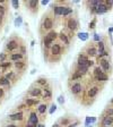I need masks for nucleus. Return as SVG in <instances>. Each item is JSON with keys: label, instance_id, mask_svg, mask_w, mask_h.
Wrapping results in <instances>:
<instances>
[{"label": "nucleus", "instance_id": "f03ea898", "mask_svg": "<svg viewBox=\"0 0 113 127\" xmlns=\"http://www.w3.org/2000/svg\"><path fill=\"white\" fill-rule=\"evenodd\" d=\"M59 23H60V20L58 19L50 10L48 9L45 13L42 15L41 19H40V23H39L37 32H39L40 38L44 36L46 33H49V32H51V31L56 30V25H58Z\"/></svg>", "mask_w": 113, "mask_h": 127}, {"label": "nucleus", "instance_id": "393cba45", "mask_svg": "<svg viewBox=\"0 0 113 127\" xmlns=\"http://www.w3.org/2000/svg\"><path fill=\"white\" fill-rule=\"evenodd\" d=\"M101 126L102 127H111L113 126V116L103 115L101 118Z\"/></svg>", "mask_w": 113, "mask_h": 127}, {"label": "nucleus", "instance_id": "6ab92c4d", "mask_svg": "<svg viewBox=\"0 0 113 127\" xmlns=\"http://www.w3.org/2000/svg\"><path fill=\"white\" fill-rule=\"evenodd\" d=\"M22 102L25 104V107L30 110V109H36V107L40 104L41 99H34V98H27L23 97L22 98Z\"/></svg>", "mask_w": 113, "mask_h": 127}, {"label": "nucleus", "instance_id": "b1692460", "mask_svg": "<svg viewBox=\"0 0 113 127\" xmlns=\"http://www.w3.org/2000/svg\"><path fill=\"white\" fill-rule=\"evenodd\" d=\"M0 87H2V89H5L7 92H9L13 89V85H11V83L9 82L8 78H6L4 75H1L0 76Z\"/></svg>", "mask_w": 113, "mask_h": 127}, {"label": "nucleus", "instance_id": "20e7f679", "mask_svg": "<svg viewBox=\"0 0 113 127\" xmlns=\"http://www.w3.org/2000/svg\"><path fill=\"white\" fill-rule=\"evenodd\" d=\"M26 46L25 40L19 36L17 33H11L10 35L8 36V39L6 40L5 44H4V51L7 52L8 55L13 53V52H18L22 47Z\"/></svg>", "mask_w": 113, "mask_h": 127}, {"label": "nucleus", "instance_id": "ea45409f", "mask_svg": "<svg viewBox=\"0 0 113 127\" xmlns=\"http://www.w3.org/2000/svg\"><path fill=\"white\" fill-rule=\"evenodd\" d=\"M95 24H96V19L94 18V19L92 20V23H89V28H91V30L95 28Z\"/></svg>", "mask_w": 113, "mask_h": 127}, {"label": "nucleus", "instance_id": "423d86ee", "mask_svg": "<svg viewBox=\"0 0 113 127\" xmlns=\"http://www.w3.org/2000/svg\"><path fill=\"white\" fill-rule=\"evenodd\" d=\"M75 38H76V34L74 32H70V31L66 30V28H62L59 33H58V40L61 42V44L68 51L70 50V48L74 46V42H75Z\"/></svg>", "mask_w": 113, "mask_h": 127}, {"label": "nucleus", "instance_id": "0eeeda50", "mask_svg": "<svg viewBox=\"0 0 113 127\" xmlns=\"http://www.w3.org/2000/svg\"><path fill=\"white\" fill-rule=\"evenodd\" d=\"M62 24H63V28L76 33L79 30V20H78L77 15L75 14V11L72 13L71 15H69L68 17L62 19Z\"/></svg>", "mask_w": 113, "mask_h": 127}, {"label": "nucleus", "instance_id": "37998d69", "mask_svg": "<svg viewBox=\"0 0 113 127\" xmlns=\"http://www.w3.org/2000/svg\"><path fill=\"white\" fill-rule=\"evenodd\" d=\"M44 126H45V122H40L36 127H44Z\"/></svg>", "mask_w": 113, "mask_h": 127}, {"label": "nucleus", "instance_id": "2eb2a0df", "mask_svg": "<svg viewBox=\"0 0 113 127\" xmlns=\"http://www.w3.org/2000/svg\"><path fill=\"white\" fill-rule=\"evenodd\" d=\"M13 69L17 74H19L21 76L25 75V73L28 69V58L19 60V61H16V62H13Z\"/></svg>", "mask_w": 113, "mask_h": 127}, {"label": "nucleus", "instance_id": "a211bd4d", "mask_svg": "<svg viewBox=\"0 0 113 127\" xmlns=\"http://www.w3.org/2000/svg\"><path fill=\"white\" fill-rule=\"evenodd\" d=\"M2 75H4L6 78H8V80H9V82L11 83L13 87L15 86L16 84H17V83H18V82L22 80V77H23V76H21L19 74H17V73H16L14 69H10V71H6V73H4Z\"/></svg>", "mask_w": 113, "mask_h": 127}, {"label": "nucleus", "instance_id": "aec40b11", "mask_svg": "<svg viewBox=\"0 0 113 127\" xmlns=\"http://www.w3.org/2000/svg\"><path fill=\"white\" fill-rule=\"evenodd\" d=\"M94 80L96 82H106L109 80V76L108 74H105L102 71L101 67L97 66L95 67V69H94Z\"/></svg>", "mask_w": 113, "mask_h": 127}, {"label": "nucleus", "instance_id": "e433bc0d", "mask_svg": "<svg viewBox=\"0 0 113 127\" xmlns=\"http://www.w3.org/2000/svg\"><path fill=\"white\" fill-rule=\"evenodd\" d=\"M95 122V118H94V117H87V118H86L85 126H89V122Z\"/></svg>", "mask_w": 113, "mask_h": 127}, {"label": "nucleus", "instance_id": "de8ad7c7", "mask_svg": "<svg viewBox=\"0 0 113 127\" xmlns=\"http://www.w3.org/2000/svg\"><path fill=\"white\" fill-rule=\"evenodd\" d=\"M1 103H2V102H1V101H0V106H1Z\"/></svg>", "mask_w": 113, "mask_h": 127}, {"label": "nucleus", "instance_id": "f704fd0d", "mask_svg": "<svg viewBox=\"0 0 113 127\" xmlns=\"http://www.w3.org/2000/svg\"><path fill=\"white\" fill-rule=\"evenodd\" d=\"M78 36H79V39L83 41H86L88 39V34L87 33H80V34H78Z\"/></svg>", "mask_w": 113, "mask_h": 127}, {"label": "nucleus", "instance_id": "5701e85b", "mask_svg": "<svg viewBox=\"0 0 113 127\" xmlns=\"http://www.w3.org/2000/svg\"><path fill=\"white\" fill-rule=\"evenodd\" d=\"M84 53H86L89 57H96L97 56V47L94 46L93 43H88V46L85 47V51H84Z\"/></svg>", "mask_w": 113, "mask_h": 127}, {"label": "nucleus", "instance_id": "72a5a7b5", "mask_svg": "<svg viewBox=\"0 0 113 127\" xmlns=\"http://www.w3.org/2000/svg\"><path fill=\"white\" fill-rule=\"evenodd\" d=\"M10 5L13 6V8H14V9H19V6L22 5V1L13 0V1H10Z\"/></svg>", "mask_w": 113, "mask_h": 127}, {"label": "nucleus", "instance_id": "c85d7f7f", "mask_svg": "<svg viewBox=\"0 0 113 127\" xmlns=\"http://www.w3.org/2000/svg\"><path fill=\"white\" fill-rule=\"evenodd\" d=\"M13 69V62H10L9 60L4 61V62H0V71H2V74L6 71Z\"/></svg>", "mask_w": 113, "mask_h": 127}, {"label": "nucleus", "instance_id": "c756f323", "mask_svg": "<svg viewBox=\"0 0 113 127\" xmlns=\"http://www.w3.org/2000/svg\"><path fill=\"white\" fill-rule=\"evenodd\" d=\"M84 76L80 75V74H78L76 71H70V74H69V77H68V82H75V81H82Z\"/></svg>", "mask_w": 113, "mask_h": 127}, {"label": "nucleus", "instance_id": "cd10ccee", "mask_svg": "<svg viewBox=\"0 0 113 127\" xmlns=\"http://www.w3.org/2000/svg\"><path fill=\"white\" fill-rule=\"evenodd\" d=\"M49 82H50V80H49L48 77H45V76H39L35 81L33 82V83H34L35 85H37V86H40V87H42V89H43V87L45 86Z\"/></svg>", "mask_w": 113, "mask_h": 127}, {"label": "nucleus", "instance_id": "473e14b6", "mask_svg": "<svg viewBox=\"0 0 113 127\" xmlns=\"http://www.w3.org/2000/svg\"><path fill=\"white\" fill-rule=\"evenodd\" d=\"M7 60H8V53L2 50L0 52V62H4V61H7Z\"/></svg>", "mask_w": 113, "mask_h": 127}, {"label": "nucleus", "instance_id": "58836bf2", "mask_svg": "<svg viewBox=\"0 0 113 127\" xmlns=\"http://www.w3.org/2000/svg\"><path fill=\"white\" fill-rule=\"evenodd\" d=\"M56 110V106L54 103H51V109L49 110V113H53V112Z\"/></svg>", "mask_w": 113, "mask_h": 127}, {"label": "nucleus", "instance_id": "4be33fe9", "mask_svg": "<svg viewBox=\"0 0 113 127\" xmlns=\"http://www.w3.org/2000/svg\"><path fill=\"white\" fill-rule=\"evenodd\" d=\"M98 62H100V67L102 68V71L105 74L110 73V71H111V62H110L108 58H100Z\"/></svg>", "mask_w": 113, "mask_h": 127}, {"label": "nucleus", "instance_id": "49530a36", "mask_svg": "<svg viewBox=\"0 0 113 127\" xmlns=\"http://www.w3.org/2000/svg\"><path fill=\"white\" fill-rule=\"evenodd\" d=\"M1 75H2V71H0V76H1Z\"/></svg>", "mask_w": 113, "mask_h": 127}, {"label": "nucleus", "instance_id": "a18cd8bd", "mask_svg": "<svg viewBox=\"0 0 113 127\" xmlns=\"http://www.w3.org/2000/svg\"><path fill=\"white\" fill-rule=\"evenodd\" d=\"M51 127H60V126H59V124H58V122H54V124H53V125H52V126Z\"/></svg>", "mask_w": 113, "mask_h": 127}, {"label": "nucleus", "instance_id": "a19ab883", "mask_svg": "<svg viewBox=\"0 0 113 127\" xmlns=\"http://www.w3.org/2000/svg\"><path fill=\"white\" fill-rule=\"evenodd\" d=\"M15 24H16V26H19L22 24V18L21 17H18V18H16V20H15Z\"/></svg>", "mask_w": 113, "mask_h": 127}, {"label": "nucleus", "instance_id": "4468645a", "mask_svg": "<svg viewBox=\"0 0 113 127\" xmlns=\"http://www.w3.org/2000/svg\"><path fill=\"white\" fill-rule=\"evenodd\" d=\"M51 103H48V102L42 101L40 102V104L36 107V112L40 117V122H46V113L49 111V107H50Z\"/></svg>", "mask_w": 113, "mask_h": 127}, {"label": "nucleus", "instance_id": "39448f33", "mask_svg": "<svg viewBox=\"0 0 113 127\" xmlns=\"http://www.w3.org/2000/svg\"><path fill=\"white\" fill-rule=\"evenodd\" d=\"M58 33H59V32L53 30V31H51V32H49V33H46L44 36L40 38V43H41L40 47H41V51H42L43 57L46 55V52H48L49 49L52 47V44L58 40Z\"/></svg>", "mask_w": 113, "mask_h": 127}, {"label": "nucleus", "instance_id": "4c0bfd02", "mask_svg": "<svg viewBox=\"0 0 113 127\" xmlns=\"http://www.w3.org/2000/svg\"><path fill=\"white\" fill-rule=\"evenodd\" d=\"M7 24H8L7 22H5L4 19H0V31H2V28H4Z\"/></svg>", "mask_w": 113, "mask_h": 127}, {"label": "nucleus", "instance_id": "a878e982", "mask_svg": "<svg viewBox=\"0 0 113 127\" xmlns=\"http://www.w3.org/2000/svg\"><path fill=\"white\" fill-rule=\"evenodd\" d=\"M23 59H27V57L23 56L19 52H13V53L8 55V60L10 61V62H16V61L23 60Z\"/></svg>", "mask_w": 113, "mask_h": 127}, {"label": "nucleus", "instance_id": "f257e3e1", "mask_svg": "<svg viewBox=\"0 0 113 127\" xmlns=\"http://www.w3.org/2000/svg\"><path fill=\"white\" fill-rule=\"evenodd\" d=\"M68 52V50L61 44V42L59 40H56L52 47L49 49V51L46 52V55L43 57V59L45 62H48L50 66L56 65L62 60L63 56Z\"/></svg>", "mask_w": 113, "mask_h": 127}, {"label": "nucleus", "instance_id": "ddd939ff", "mask_svg": "<svg viewBox=\"0 0 113 127\" xmlns=\"http://www.w3.org/2000/svg\"><path fill=\"white\" fill-rule=\"evenodd\" d=\"M52 98H53V84L49 82L42 89V97L41 100L48 103H52Z\"/></svg>", "mask_w": 113, "mask_h": 127}, {"label": "nucleus", "instance_id": "1a4fd4ad", "mask_svg": "<svg viewBox=\"0 0 113 127\" xmlns=\"http://www.w3.org/2000/svg\"><path fill=\"white\" fill-rule=\"evenodd\" d=\"M68 90H69V93L76 99H79L80 97H83V93L85 90L83 80L82 81L68 82Z\"/></svg>", "mask_w": 113, "mask_h": 127}, {"label": "nucleus", "instance_id": "dca6fc26", "mask_svg": "<svg viewBox=\"0 0 113 127\" xmlns=\"http://www.w3.org/2000/svg\"><path fill=\"white\" fill-rule=\"evenodd\" d=\"M77 120V118L75 117L74 115L71 113H65V115H62L60 117L58 118V120L56 122L59 124V126L60 127H68L69 125H71L72 122H75Z\"/></svg>", "mask_w": 113, "mask_h": 127}, {"label": "nucleus", "instance_id": "09e8293b", "mask_svg": "<svg viewBox=\"0 0 113 127\" xmlns=\"http://www.w3.org/2000/svg\"><path fill=\"white\" fill-rule=\"evenodd\" d=\"M0 33H1V31H0Z\"/></svg>", "mask_w": 113, "mask_h": 127}, {"label": "nucleus", "instance_id": "7ed1b4c3", "mask_svg": "<svg viewBox=\"0 0 113 127\" xmlns=\"http://www.w3.org/2000/svg\"><path fill=\"white\" fill-rule=\"evenodd\" d=\"M70 5H71L70 1L56 0V1H53L51 5H50L49 10H50L59 20H62L63 18L68 17L69 15H71L72 13H74V8H72Z\"/></svg>", "mask_w": 113, "mask_h": 127}, {"label": "nucleus", "instance_id": "6e6552de", "mask_svg": "<svg viewBox=\"0 0 113 127\" xmlns=\"http://www.w3.org/2000/svg\"><path fill=\"white\" fill-rule=\"evenodd\" d=\"M27 112L28 110H13V111L7 116L6 120L10 122H15V124H24L27 119Z\"/></svg>", "mask_w": 113, "mask_h": 127}, {"label": "nucleus", "instance_id": "c03bdc74", "mask_svg": "<svg viewBox=\"0 0 113 127\" xmlns=\"http://www.w3.org/2000/svg\"><path fill=\"white\" fill-rule=\"evenodd\" d=\"M94 40H95V41H100V36H98L97 34H95V36H94Z\"/></svg>", "mask_w": 113, "mask_h": 127}, {"label": "nucleus", "instance_id": "2f4dec72", "mask_svg": "<svg viewBox=\"0 0 113 127\" xmlns=\"http://www.w3.org/2000/svg\"><path fill=\"white\" fill-rule=\"evenodd\" d=\"M7 94H8V92L6 91L5 89L0 87V101H1V102L5 101V99L7 98Z\"/></svg>", "mask_w": 113, "mask_h": 127}, {"label": "nucleus", "instance_id": "79ce46f5", "mask_svg": "<svg viewBox=\"0 0 113 127\" xmlns=\"http://www.w3.org/2000/svg\"><path fill=\"white\" fill-rule=\"evenodd\" d=\"M59 102H60L61 104L65 103V98H63V95H60V97H59Z\"/></svg>", "mask_w": 113, "mask_h": 127}, {"label": "nucleus", "instance_id": "f3484780", "mask_svg": "<svg viewBox=\"0 0 113 127\" xmlns=\"http://www.w3.org/2000/svg\"><path fill=\"white\" fill-rule=\"evenodd\" d=\"M25 122H27L28 125H31L33 127H36L40 124V117H39V115H37L35 109H30L28 110V112H27V119H26Z\"/></svg>", "mask_w": 113, "mask_h": 127}, {"label": "nucleus", "instance_id": "c9c22d12", "mask_svg": "<svg viewBox=\"0 0 113 127\" xmlns=\"http://www.w3.org/2000/svg\"><path fill=\"white\" fill-rule=\"evenodd\" d=\"M104 115H106V116H113V108H108V109H105Z\"/></svg>", "mask_w": 113, "mask_h": 127}, {"label": "nucleus", "instance_id": "9b49d317", "mask_svg": "<svg viewBox=\"0 0 113 127\" xmlns=\"http://www.w3.org/2000/svg\"><path fill=\"white\" fill-rule=\"evenodd\" d=\"M22 5L25 7V9L32 16H36L40 10V1L39 0H24L22 1Z\"/></svg>", "mask_w": 113, "mask_h": 127}, {"label": "nucleus", "instance_id": "bb28decb", "mask_svg": "<svg viewBox=\"0 0 113 127\" xmlns=\"http://www.w3.org/2000/svg\"><path fill=\"white\" fill-rule=\"evenodd\" d=\"M109 10H110V8L105 5V1H102V2H101V4L95 8V10H94V13H93V14L101 15V14H104V13H106V11H109Z\"/></svg>", "mask_w": 113, "mask_h": 127}, {"label": "nucleus", "instance_id": "9d476101", "mask_svg": "<svg viewBox=\"0 0 113 127\" xmlns=\"http://www.w3.org/2000/svg\"><path fill=\"white\" fill-rule=\"evenodd\" d=\"M101 91V89H100V86L98 85H93V86L91 87H87V89H85L84 90V98H82V103L83 102H85V100H88L87 104L86 106H89L91 103H92L94 100H95V98L97 97L98 92Z\"/></svg>", "mask_w": 113, "mask_h": 127}, {"label": "nucleus", "instance_id": "412c9836", "mask_svg": "<svg viewBox=\"0 0 113 127\" xmlns=\"http://www.w3.org/2000/svg\"><path fill=\"white\" fill-rule=\"evenodd\" d=\"M88 61H89V58L86 53L84 52H80L77 56V60H76V65H79V66H87L88 67ZM89 68V67H88Z\"/></svg>", "mask_w": 113, "mask_h": 127}, {"label": "nucleus", "instance_id": "7c9ffc66", "mask_svg": "<svg viewBox=\"0 0 113 127\" xmlns=\"http://www.w3.org/2000/svg\"><path fill=\"white\" fill-rule=\"evenodd\" d=\"M0 127H23L22 124H15V122H7V120H4V122L0 125Z\"/></svg>", "mask_w": 113, "mask_h": 127}, {"label": "nucleus", "instance_id": "f8f14e48", "mask_svg": "<svg viewBox=\"0 0 113 127\" xmlns=\"http://www.w3.org/2000/svg\"><path fill=\"white\" fill-rule=\"evenodd\" d=\"M23 97H27V98H34V99H41L42 97V87L35 85L34 83H32L30 87L27 89L24 93Z\"/></svg>", "mask_w": 113, "mask_h": 127}]
</instances>
